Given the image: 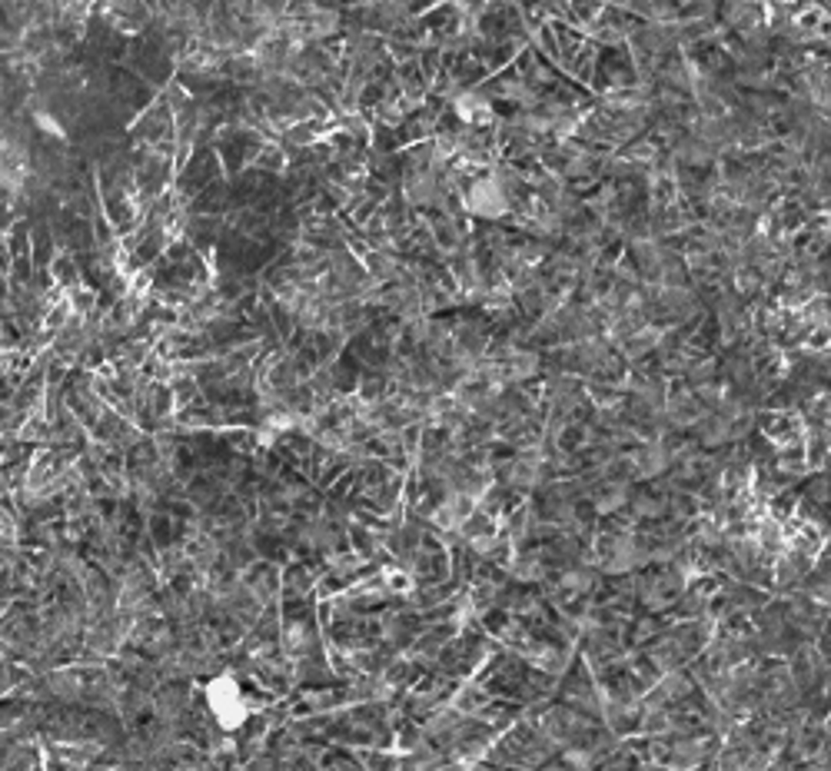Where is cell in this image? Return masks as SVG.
Instances as JSON below:
<instances>
[{
  "label": "cell",
  "mask_w": 831,
  "mask_h": 771,
  "mask_svg": "<svg viewBox=\"0 0 831 771\" xmlns=\"http://www.w3.org/2000/svg\"><path fill=\"white\" fill-rule=\"evenodd\" d=\"M204 695H206V708H210V715L216 718L220 728H226V732L240 728V725L250 718V705H246V698H243L240 682H236L230 672L210 678L206 688H204Z\"/></svg>",
  "instance_id": "cell-1"
},
{
  "label": "cell",
  "mask_w": 831,
  "mask_h": 771,
  "mask_svg": "<svg viewBox=\"0 0 831 771\" xmlns=\"http://www.w3.org/2000/svg\"><path fill=\"white\" fill-rule=\"evenodd\" d=\"M466 210L473 216H483V220H499L509 213V200H506V190L499 186L496 176H479L473 180L469 193H466Z\"/></svg>",
  "instance_id": "cell-2"
},
{
  "label": "cell",
  "mask_w": 831,
  "mask_h": 771,
  "mask_svg": "<svg viewBox=\"0 0 831 771\" xmlns=\"http://www.w3.org/2000/svg\"><path fill=\"white\" fill-rule=\"evenodd\" d=\"M34 126H37L40 134L54 136V140H67V126L60 124V120L50 114V110H34Z\"/></svg>",
  "instance_id": "cell-3"
}]
</instances>
